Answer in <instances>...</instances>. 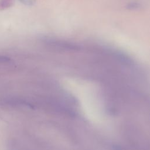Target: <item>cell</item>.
<instances>
[{
  "mask_svg": "<svg viewBox=\"0 0 150 150\" xmlns=\"http://www.w3.org/2000/svg\"><path fill=\"white\" fill-rule=\"evenodd\" d=\"M14 0H0V10L10 8L13 5Z\"/></svg>",
  "mask_w": 150,
  "mask_h": 150,
  "instance_id": "cell-1",
  "label": "cell"
},
{
  "mask_svg": "<svg viewBox=\"0 0 150 150\" xmlns=\"http://www.w3.org/2000/svg\"><path fill=\"white\" fill-rule=\"evenodd\" d=\"M22 4L27 5V6H31L33 5L35 2L36 0H19Z\"/></svg>",
  "mask_w": 150,
  "mask_h": 150,
  "instance_id": "cell-2",
  "label": "cell"
}]
</instances>
